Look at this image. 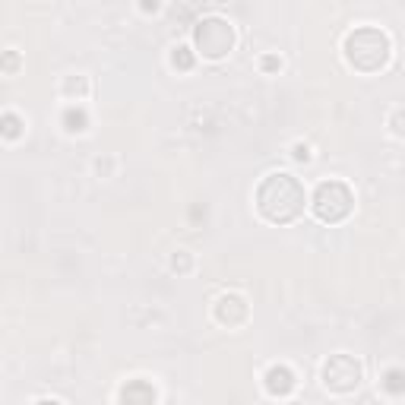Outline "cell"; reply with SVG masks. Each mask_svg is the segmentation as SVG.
<instances>
[{
    "instance_id": "cell-1",
    "label": "cell",
    "mask_w": 405,
    "mask_h": 405,
    "mask_svg": "<svg viewBox=\"0 0 405 405\" xmlns=\"http://www.w3.org/2000/svg\"><path fill=\"white\" fill-rule=\"evenodd\" d=\"M256 209L266 222H275V225H288L304 212V187L298 178L285 171L269 174L266 181L256 190Z\"/></svg>"
},
{
    "instance_id": "cell-2",
    "label": "cell",
    "mask_w": 405,
    "mask_h": 405,
    "mask_svg": "<svg viewBox=\"0 0 405 405\" xmlns=\"http://www.w3.org/2000/svg\"><path fill=\"white\" fill-rule=\"evenodd\" d=\"M346 57L355 70L361 73H374L387 64L389 57V38L383 35L374 25H361V29L348 32L346 38Z\"/></svg>"
},
{
    "instance_id": "cell-3",
    "label": "cell",
    "mask_w": 405,
    "mask_h": 405,
    "mask_svg": "<svg viewBox=\"0 0 405 405\" xmlns=\"http://www.w3.org/2000/svg\"><path fill=\"white\" fill-rule=\"evenodd\" d=\"M193 42H197V51L202 57H212V60L225 57L234 48V29L222 16H206L193 29Z\"/></svg>"
},
{
    "instance_id": "cell-4",
    "label": "cell",
    "mask_w": 405,
    "mask_h": 405,
    "mask_svg": "<svg viewBox=\"0 0 405 405\" xmlns=\"http://www.w3.org/2000/svg\"><path fill=\"white\" fill-rule=\"evenodd\" d=\"M352 202H355L352 190L342 181H323L314 193V212L323 222H342L352 212Z\"/></svg>"
},
{
    "instance_id": "cell-5",
    "label": "cell",
    "mask_w": 405,
    "mask_h": 405,
    "mask_svg": "<svg viewBox=\"0 0 405 405\" xmlns=\"http://www.w3.org/2000/svg\"><path fill=\"white\" fill-rule=\"evenodd\" d=\"M323 383L333 393H355L361 383V364L352 355H333L323 364Z\"/></svg>"
},
{
    "instance_id": "cell-6",
    "label": "cell",
    "mask_w": 405,
    "mask_h": 405,
    "mask_svg": "<svg viewBox=\"0 0 405 405\" xmlns=\"http://www.w3.org/2000/svg\"><path fill=\"white\" fill-rule=\"evenodd\" d=\"M215 320L225 323V326H238L247 320V301L241 295H222L215 301Z\"/></svg>"
},
{
    "instance_id": "cell-7",
    "label": "cell",
    "mask_w": 405,
    "mask_h": 405,
    "mask_svg": "<svg viewBox=\"0 0 405 405\" xmlns=\"http://www.w3.org/2000/svg\"><path fill=\"white\" fill-rule=\"evenodd\" d=\"M120 405H155V389L146 380H130L120 387Z\"/></svg>"
},
{
    "instance_id": "cell-8",
    "label": "cell",
    "mask_w": 405,
    "mask_h": 405,
    "mask_svg": "<svg viewBox=\"0 0 405 405\" xmlns=\"http://www.w3.org/2000/svg\"><path fill=\"white\" fill-rule=\"evenodd\" d=\"M266 389L273 396H279V399H285V396H292L295 393V374L288 367H269V374H266Z\"/></svg>"
},
{
    "instance_id": "cell-9",
    "label": "cell",
    "mask_w": 405,
    "mask_h": 405,
    "mask_svg": "<svg viewBox=\"0 0 405 405\" xmlns=\"http://www.w3.org/2000/svg\"><path fill=\"white\" fill-rule=\"evenodd\" d=\"M64 127L70 133L86 130V111H83V108H67V111H64Z\"/></svg>"
},
{
    "instance_id": "cell-10",
    "label": "cell",
    "mask_w": 405,
    "mask_h": 405,
    "mask_svg": "<svg viewBox=\"0 0 405 405\" xmlns=\"http://www.w3.org/2000/svg\"><path fill=\"white\" fill-rule=\"evenodd\" d=\"M383 389H387V393H405V370H399V367L387 370V377H383Z\"/></svg>"
},
{
    "instance_id": "cell-11",
    "label": "cell",
    "mask_w": 405,
    "mask_h": 405,
    "mask_svg": "<svg viewBox=\"0 0 405 405\" xmlns=\"http://www.w3.org/2000/svg\"><path fill=\"white\" fill-rule=\"evenodd\" d=\"M171 60H174V67H181V70H190V67H193V54H190V48H174Z\"/></svg>"
},
{
    "instance_id": "cell-12",
    "label": "cell",
    "mask_w": 405,
    "mask_h": 405,
    "mask_svg": "<svg viewBox=\"0 0 405 405\" xmlns=\"http://www.w3.org/2000/svg\"><path fill=\"white\" fill-rule=\"evenodd\" d=\"M19 127H23V124H19V118H16V114H4V133H6V137H19Z\"/></svg>"
},
{
    "instance_id": "cell-13",
    "label": "cell",
    "mask_w": 405,
    "mask_h": 405,
    "mask_svg": "<svg viewBox=\"0 0 405 405\" xmlns=\"http://www.w3.org/2000/svg\"><path fill=\"white\" fill-rule=\"evenodd\" d=\"M171 266L181 269V273H187V269H190V256H187V253H178V256L171 260Z\"/></svg>"
},
{
    "instance_id": "cell-14",
    "label": "cell",
    "mask_w": 405,
    "mask_h": 405,
    "mask_svg": "<svg viewBox=\"0 0 405 405\" xmlns=\"http://www.w3.org/2000/svg\"><path fill=\"white\" fill-rule=\"evenodd\" d=\"M393 130L399 133V137H405V111H396L393 114Z\"/></svg>"
},
{
    "instance_id": "cell-15",
    "label": "cell",
    "mask_w": 405,
    "mask_h": 405,
    "mask_svg": "<svg viewBox=\"0 0 405 405\" xmlns=\"http://www.w3.org/2000/svg\"><path fill=\"white\" fill-rule=\"evenodd\" d=\"M295 159H298V161H310V149L304 143H295Z\"/></svg>"
},
{
    "instance_id": "cell-16",
    "label": "cell",
    "mask_w": 405,
    "mask_h": 405,
    "mask_svg": "<svg viewBox=\"0 0 405 405\" xmlns=\"http://www.w3.org/2000/svg\"><path fill=\"white\" fill-rule=\"evenodd\" d=\"M67 92H79V96H83V92H86V79H70V83H67Z\"/></svg>"
},
{
    "instance_id": "cell-17",
    "label": "cell",
    "mask_w": 405,
    "mask_h": 405,
    "mask_svg": "<svg viewBox=\"0 0 405 405\" xmlns=\"http://www.w3.org/2000/svg\"><path fill=\"white\" fill-rule=\"evenodd\" d=\"M279 67H282L279 57H273V54H269V57H263V70H279Z\"/></svg>"
},
{
    "instance_id": "cell-18",
    "label": "cell",
    "mask_w": 405,
    "mask_h": 405,
    "mask_svg": "<svg viewBox=\"0 0 405 405\" xmlns=\"http://www.w3.org/2000/svg\"><path fill=\"white\" fill-rule=\"evenodd\" d=\"M13 67H16V51H6V57H4V70L10 73Z\"/></svg>"
},
{
    "instance_id": "cell-19",
    "label": "cell",
    "mask_w": 405,
    "mask_h": 405,
    "mask_svg": "<svg viewBox=\"0 0 405 405\" xmlns=\"http://www.w3.org/2000/svg\"><path fill=\"white\" fill-rule=\"evenodd\" d=\"M35 405H60L57 399H42V402H35Z\"/></svg>"
}]
</instances>
